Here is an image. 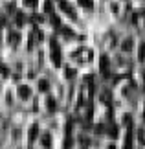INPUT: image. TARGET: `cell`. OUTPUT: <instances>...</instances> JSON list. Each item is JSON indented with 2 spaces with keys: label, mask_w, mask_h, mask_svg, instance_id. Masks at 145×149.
Returning <instances> with one entry per match:
<instances>
[{
  "label": "cell",
  "mask_w": 145,
  "mask_h": 149,
  "mask_svg": "<svg viewBox=\"0 0 145 149\" xmlns=\"http://www.w3.org/2000/svg\"><path fill=\"white\" fill-rule=\"evenodd\" d=\"M51 59L55 66H61V52L57 48V42H51Z\"/></svg>",
  "instance_id": "obj_1"
},
{
  "label": "cell",
  "mask_w": 145,
  "mask_h": 149,
  "mask_svg": "<svg viewBox=\"0 0 145 149\" xmlns=\"http://www.w3.org/2000/svg\"><path fill=\"white\" fill-rule=\"evenodd\" d=\"M31 96V90H30V87H26V85H22V87H19V98H22V100H28Z\"/></svg>",
  "instance_id": "obj_2"
},
{
  "label": "cell",
  "mask_w": 145,
  "mask_h": 149,
  "mask_svg": "<svg viewBox=\"0 0 145 149\" xmlns=\"http://www.w3.org/2000/svg\"><path fill=\"white\" fill-rule=\"evenodd\" d=\"M99 66H101V72L105 74V76H108V57H107V55H101Z\"/></svg>",
  "instance_id": "obj_3"
},
{
  "label": "cell",
  "mask_w": 145,
  "mask_h": 149,
  "mask_svg": "<svg viewBox=\"0 0 145 149\" xmlns=\"http://www.w3.org/2000/svg\"><path fill=\"white\" fill-rule=\"evenodd\" d=\"M40 142H42V146H44L46 149H48V147L51 146V136H50L48 133H46V134H42V140H40Z\"/></svg>",
  "instance_id": "obj_4"
},
{
  "label": "cell",
  "mask_w": 145,
  "mask_h": 149,
  "mask_svg": "<svg viewBox=\"0 0 145 149\" xmlns=\"http://www.w3.org/2000/svg\"><path fill=\"white\" fill-rule=\"evenodd\" d=\"M37 133H39V127H37V125H31V129H30V142H33V140H35Z\"/></svg>",
  "instance_id": "obj_5"
},
{
  "label": "cell",
  "mask_w": 145,
  "mask_h": 149,
  "mask_svg": "<svg viewBox=\"0 0 145 149\" xmlns=\"http://www.w3.org/2000/svg\"><path fill=\"white\" fill-rule=\"evenodd\" d=\"M39 88L42 90V92H46V90L50 88V85H48V81H46V79H40V81H39Z\"/></svg>",
  "instance_id": "obj_6"
},
{
  "label": "cell",
  "mask_w": 145,
  "mask_h": 149,
  "mask_svg": "<svg viewBox=\"0 0 145 149\" xmlns=\"http://www.w3.org/2000/svg\"><path fill=\"white\" fill-rule=\"evenodd\" d=\"M121 46H123L125 52H129V50L132 48V39H127V41H123V44H121Z\"/></svg>",
  "instance_id": "obj_7"
},
{
  "label": "cell",
  "mask_w": 145,
  "mask_h": 149,
  "mask_svg": "<svg viewBox=\"0 0 145 149\" xmlns=\"http://www.w3.org/2000/svg\"><path fill=\"white\" fill-rule=\"evenodd\" d=\"M108 134L112 136V138H118V134H119V133H118V127H116V125H112V127L108 129Z\"/></svg>",
  "instance_id": "obj_8"
},
{
  "label": "cell",
  "mask_w": 145,
  "mask_h": 149,
  "mask_svg": "<svg viewBox=\"0 0 145 149\" xmlns=\"http://www.w3.org/2000/svg\"><path fill=\"white\" fill-rule=\"evenodd\" d=\"M138 57H140V61L145 59V44H140V50H138Z\"/></svg>",
  "instance_id": "obj_9"
},
{
  "label": "cell",
  "mask_w": 145,
  "mask_h": 149,
  "mask_svg": "<svg viewBox=\"0 0 145 149\" xmlns=\"http://www.w3.org/2000/svg\"><path fill=\"white\" fill-rule=\"evenodd\" d=\"M79 4L86 9H92V0H79Z\"/></svg>",
  "instance_id": "obj_10"
},
{
  "label": "cell",
  "mask_w": 145,
  "mask_h": 149,
  "mask_svg": "<svg viewBox=\"0 0 145 149\" xmlns=\"http://www.w3.org/2000/svg\"><path fill=\"white\" fill-rule=\"evenodd\" d=\"M8 39H9V42H11V44H15L17 41H19V35H17V33H9V37H8Z\"/></svg>",
  "instance_id": "obj_11"
},
{
  "label": "cell",
  "mask_w": 145,
  "mask_h": 149,
  "mask_svg": "<svg viewBox=\"0 0 145 149\" xmlns=\"http://www.w3.org/2000/svg\"><path fill=\"white\" fill-rule=\"evenodd\" d=\"M74 76H75V70H74V68H68V70H66V77H68V79H72Z\"/></svg>",
  "instance_id": "obj_12"
},
{
  "label": "cell",
  "mask_w": 145,
  "mask_h": 149,
  "mask_svg": "<svg viewBox=\"0 0 145 149\" xmlns=\"http://www.w3.org/2000/svg\"><path fill=\"white\" fill-rule=\"evenodd\" d=\"M48 109H50V111H53V109H55V100H48Z\"/></svg>",
  "instance_id": "obj_13"
},
{
  "label": "cell",
  "mask_w": 145,
  "mask_h": 149,
  "mask_svg": "<svg viewBox=\"0 0 145 149\" xmlns=\"http://www.w3.org/2000/svg\"><path fill=\"white\" fill-rule=\"evenodd\" d=\"M65 149H72V138H70V136H68L66 142H65Z\"/></svg>",
  "instance_id": "obj_14"
},
{
  "label": "cell",
  "mask_w": 145,
  "mask_h": 149,
  "mask_svg": "<svg viewBox=\"0 0 145 149\" xmlns=\"http://www.w3.org/2000/svg\"><path fill=\"white\" fill-rule=\"evenodd\" d=\"M24 22V15L22 13H17V24H22Z\"/></svg>",
  "instance_id": "obj_15"
},
{
  "label": "cell",
  "mask_w": 145,
  "mask_h": 149,
  "mask_svg": "<svg viewBox=\"0 0 145 149\" xmlns=\"http://www.w3.org/2000/svg\"><path fill=\"white\" fill-rule=\"evenodd\" d=\"M51 22H53V26H59V17L53 15V17H51Z\"/></svg>",
  "instance_id": "obj_16"
},
{
  "label": "cell",
  "mask_w": 145,
  "mask_h": 149,
  "mask_svg": "<svg viewBox=\"0 0 145 149\" xmlns=\"http://www.w3.org/2000/svg\"><path fill=\"white\" fill-rule=\"evenodd\" d=\"M35 4H37V0H26V6H30V8H33Z\"/></svg>",
  "instance_id": "obj_17"
},
{
  "label": "cell",
  "mask_w": 145,
  "mask_h": 149,
  "mask_svg": "<svg viewBox=\"0 0 145 149\" xmlns=\"http://www.w3.org/2000/svg\"><path fill=\"white\" fill-rule=\"evenodd\" d=\"M96 131H97V133H103V131H105V127H103V125H97Z\"/></svg>",
  "instance_id": "obj_18"
},
{
  "label": "cell",
  "mask_w": 145,
  "mask_h": 149,
  "mask_svg": "<svg viewBox=\"0 0 145 149\" xmlns=\"http://www.w3.org/2000/svg\"><path fill=\"white\" fill-rule=\"evenodd\" d=\"M107 149H116V146H108V147H107Z\"/></svg>",
  "instance_id": "obj_19"
}]
</instances>
